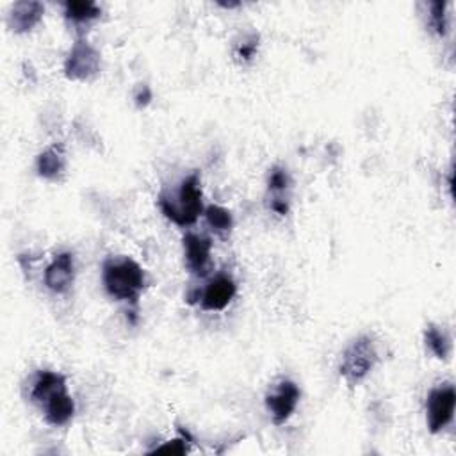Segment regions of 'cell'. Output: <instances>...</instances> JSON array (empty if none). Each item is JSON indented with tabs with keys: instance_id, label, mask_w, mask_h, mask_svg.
I'll list each match as a JSON object with an SVG mask.
<instances>
[{
	"instance_id": "2",
	"label": "cell",
	"mask_w": 456,
	"mask_h": 456,
	"mask_svg": "<svg viewBox=\"0 0 456 456\" xmlns=\"http://www.w3.org/2000/svg\"><path fill=\"white\" fill-rule=\"evenodd\" d=\"M102 285L109 298L135 307L148 285L144 267L128 255H111L102 264Z\"/></svg>"
},
{
	"instance_id": "21",
	"label": "cell",
	"mask_w": 456,
	"mask_h": 456,
	"mask_svg": "<svg viewBox=\"0 0 456 456\" xmlns=\"http://www.w3.org/2000/svg\"><path fill=\"white\" fill-rule=\"evenodd\" d=\"M154 100V93H151V88L148 84H139L134 91V104L139 109H144L150 105V102Z\"/></svg>"
},
{
	"instance_id": "7",
	"label": "cell",
	"mask_w": 456,
	"mask_h": 456,
	"mask_svg": "<svg viewBox=\"0 0 456 456\" xmlns=\"http://www.w3.org/2000/svg\"><path fill=\"white\" fill-rule=\"evenodd\" d=\"M301 399V389L290 378H280L266 394L264 405L273 424H285L296 412Z\"/></svg>"
},
{
	"instance_id": "11",
	"label": "cell",
	"mask_w": 456,
	"mask_h": 456,
	"mask_svg": "<svg viewBox=\"0 0 456 456\" xmlns=\"http://www.w3.org/2000/svg\"><path fill=\"white\" fill-rule=\"evenodd\" d=\"M45 15V6L36 0H20L15 3L8 15V26L15 35L31 33Z\"/></svg>"
},
{
	"instance_id": "5",
	"label": "cell",
	"mask_w": 456,
	"mask_h": 456,
	"mask_svg": "<svg viewBox=\"0 0 456 456\" xmlns=\"http://www.w3.org/2000/svg\"><path fill=\"white\" fill-rule=\"evenodd\" d=\"M456 412V390L451 382L435 385L426 396V426L438 435L451 426Z\"/></svg>"
},
{
	"instance_id": "18",
	"label": "cell",
	"mask_w": 456,
	"mask_h": 456,
	"mask_svg": "<svg viewBox=\"0 0 456 456\" xmlns=\"http://www.w3.org/2000/svg\"><path fill=\"white\" fill-rule=\"evenodd\" d=\"M290 175L283 166H273L267 174V191L271 200H287L285 193L290 189Z\"/></svg>"
},
{
	"instance_id": "16",
	"label": "cell",
	"mask_w": 456,
	"mask_h": 456,
	"mask_svg": "<svg viewBox=\"0 0 456 456\" xmlns=\"http://www.w3.org/2000/svg\"><path fill=\"white\" fill-rule=\"evenodd\" d=\"M204 216H205V221H207L209 228H211L218 237L227 239V237L232 234L236 221H234L232 211H228L227 207L218 205V204L205 205Z\"/></svg>"
},
{
	"instance_id": "14",
	"label": "cell",
	"mask_w": 456,
	"mask_h": 456,
	"mask_svg": "<svg viewBox=\"0 0 456 456\" xmlns=\"http://www.w3.org/2000/svg\"><path fill=\"white\" fill-rule=\"evenodd\" d=\"M40 408L45 415V421L50 426H56V428L70 424L73 415H75V401H73V398L70 396L68 390H63V392L52 396Z\"/></svg>"
},
{
	"instance_id": "12",
	"label": "cell",
	"mask_w": 456,
	"mask_h": 456,
	"mask_svg": "<svg viewBox=\"0 0 456 456\" xmlns=\"http://www.w3.org/2000/svg\"><path fill=\"white\" fill-rule=\"evenodd\" d=\"M36 172L43 181L58 182L66 174V154L63 144H50L36 158Z\"/></svg>"
},
{
	"instance_id": "8",
	"label": "cell",
	"mask_w": 456,
	"mask_h": 456,
	"mask_svg": "<svg viewBox=\"0 0 456 456\" xmlns=\"http://www.w3.org/2000/svg\"><path fill=\"white\" fill-rule=\"evenodd\" d=\"M182 251L186 269L193 276L205 280L211 274L213 239L207 234L189 230L182 237Z\"/></svg>"
},
{
	"instance_id": "4",
	"label": "cell",
	"mask_w": 456,
	"mask_h": 456,
	"mask_svg": "<svg viewBox=\"0 0 456 456\" xmlns=\"http://www.w3.org/2000/svg\"><path fill=\"white\" fill-rule=\"evenodd\" d=\"M237 296V282L228 273H218L207 276L202 287H197L186 294L188 303L200 305L205 313L225 311Z\"/></svg>"
},
{
	"instance_id": "20",
	"label": "cell",
	"mask_w": 456,
	"mask_h": 456,
	"mask_svg": "<svg viewBox=\"0 0 456 456\" xmlns=\"http://www.w3.org/2000/svg\"><path fill=\"white\" fill-rule=\"evenodd\" d=\"M259 49V36H250L244 38L237 47H236V56L243 61H251L255 52Z\"/></svg>"
},
{
	"instance_id": "3",
	"label": "cell",
	"mask_w": 456,
	"mask_h": 456,
	"mask_svg": "<svg viewBox=\"0 0 456 456\" xmlns=\"http://www.w3.org/2000/svg\"><path fill=\"white\" fill-rule=\"evenodd\" d=\"M378 360L380 357L373 337L359 336L344 348L339 362V375L350 387H355L373 373Z\"/></svg>"
},
{
	"instance_id": "13",
	"label": "cell",
	"mask_w": 456,
	"mask_h": 456,
	"mask_svg": "<svg viewBox=\"0 0 456 456\" xmlns=\"http://www.w3.org/2000/svg\"><path fill=\"white\" fill-rule=\"evenodd\" d=\"M63 17L72 27L81 31L102 17V8L93 0H66L63 4Z\"/></svg>"
},
{
	"instance_id": "9",
	"label": "cell",
	"mask_w": 456,
	"mask_h": 456,
	"mask_svg": "<svg viewBox=\"0 0 456 456\" xmlns=\"http://www.w3.org/2000/svg\"><path fill=\"white\" fill-rule=\"evenodd\" d=\"M75 255L68 250L52 257L43 271V283L54 294H68L75 283Z\"/></svg>"
},
{
	"instance_id": "10",
	"label": "cell",
	"mask_w": 456,
	"mask_h": 456,
	"mask_svg": "<svg viewBox=\"0 0 456 456\" xmlns=\"http://www.w3.org/2000/svg\"><path fill=\"white\" fill-rule=\"evenodd\" d=\"M68 390V380L63 373L59 371H50V369H42L38 371L33 380H31V389H29V399L42 406L45 405L52 396Z\"/></svg>"
},
{
	"instance_id": "1",
	"label": "cell",
	"mask_w": 456,
	"mask_h": 456,
	"mask_svg": "<svg viewBox=\"0 0 456 456\" xmlns=\"http://www.w3.org/2000/svg\"><path fill=\"white\" fill-rule=\"evenodd\" d=\"M163 216L181 228L193 227L204 216V191L198 172H191L172 189H163L158 197Z\"/></svg>"
},
{
	"instance_id": "6",
	"label": "cell",
	"mask_w": 456,
	"mask_h": 456,
	"mask_svg": "<svg viewBox=\"0 0 456 456\" xmlns=\"http://www.w3.org/2000/svg\"><path fill=\"white\" fill-rule=\"evenodd\" d=\"M102 70V56L98 49L84 36H79L65 59V75L75 82H88Z\"/></svg>"
},
{
	"instance_id": "15",
	"label": "cell",
	"mask_w": 456,
	"mask_h": 456,
	"mask_svg": "<svg viewBox=\"0 0 456 456\" xmlns=\"http://www.w3.org/2000/svg\"><path fill=\"white\" fill-rule=\"evenodd\" d=\"M424 344L438 360H447L452 353V339L444 327L429 323L424 330Z\"/></svg>"
},
{
	"instance_id": "19",
	"label": "cell",
	"mask_w": 456,
	"mask_h": 456,
	"mask_svg": "<svg viewBox=\"0 0 456 456\" xmlns=\"http://www.w3.org/2000/svg\"><path fill=\"white\" fill-rule=\"evenodd\" d=\"M191 435L188 431H182L179 438L166 440L163 445H158L151 452H166V454H188L191 451Z\"/></svg>"
},
{
	"instance_id": "17",
	"label": "cell",
	"mask_w": 456,
	"mask_h": 456,
	"mask_svg": "<svg viewBox=\"0 0 456 456\" xmlns=\"http://www.w3.org/2000/svg\"><path fill=\"white\" fill-rule=\"evenodd\" d=\"M428 27L438 36L445 38L449 33V15H447V4L442 0H435V3L428 4Z\"/></svg>"
}]
</instances>
